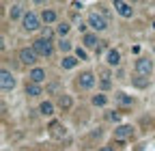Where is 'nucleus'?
Returning a JSON list of instances; mask_svg holds the SVG:
<instances>
[{
    "label": "nucleus",
    "instance_id": "nucleus-1",
    "mask_svg": "<svg viewBox=\"0 0 155 151\" xmlns=\"http://www.w3.org/2000/svg\"><path fill=\"white\" fill-rule=\"evenodd\" d=\"M30 48L37 52L39 59H50V56L54 54V43H52V39H45V37H39V39H35Z\"/></svg>",
    "mask_w": 155,
    "mask_h": 151
},
{
    "label": "nucleus",
    "instance_id": "nucleus-2",
    "mask_svg": "<svg viewBox=\"0 0 155 151\" xmlns=\"http://www.w3.org/2000/svg\"><path fill=\"white\" fill-rule=\"evenodd\" d=\"M86 24L93 28V32H104L108 28V20H106L99 11H91L88 17H86Z\"/></svg>",
    "mask_w": 155,
    "mask_h": 151
},
{
    "label": "nucleus",
    "instance_id": "nucleus-3",
    "mask_svg": "<svg viewBox=\"0 0 155 151\" xmlns=\"http://www.w3.org/2000/svg\"><path fill=\"white\" fill-rule=\"evenodd\" d=\"M22 28L26 32H37L41 28V15H37L35 11H26L24 20H22Z\"/></svg>",
    "mask_w": 155,
    "mask_h": 151
},
{
    "label": "nucleus",
    "instance_id": "nucleus-4",
    "mask_svg": "<svg viewBox=\"0 0 155 151\" xmlns=\"http://www.w3.org/2000/svg\"><path fill=\"white\" fill-rule=\"evenodd\" d=\"M95 84H97V78L93 71H82L75 78V89H80V91H91Z\"/></svg>",
    "mask_w": 155,
    "mask_h": 151
},
{
    "label": "nucleus",
    "instance_id": "nucleus-5",
    "mask_svg": "<svg viewBox=\"0 0 155 151\" xmlns=\"http://www.w3.org/2000/svg\"><path fill=\"white\" fill-rule=\"evenodd\" d=\"M134 67H136V73H138V76H147V78H149V76L153 73V59H151V56H138V59H136V63H134Z\"/></svg>",
    "mask_w": 155,
    "mask_h": 151
},
{
    "label": "nucleus",
    "instance_id": "nucleus-6",
    "mask_svg": "<svg viewBox=\"0 0 155 151\" xmlns=\"http://www.w3.org/2000/svg\"><path fill=\"white\" fill-rule=\"evenodd\" d=\"M0 86H2V93H11L17 86V80H15L13 71H9V69L0 71Z\"/></svg>",
    "mask_w": 155,
    "mask_h": 151
},
{
    "label": "nucleus",
    "instance_id": "nucleus-7",
    "mask_svg": "<svg viewBox=\"0 0 155 151\" xmlns=\"http://www.w3.org/2000/svg\"><path fill=\"white\" fill-rule=\"evenodd\" d=\"M17 59H19V63H22V65H37L39 56H37V52H35L32 48H19Z\"/></svg>",
    "mask_w": 155,
    "mask_h": 151
},
{
    "label": "nucleus",
    "instance_id": "nucleus-8",
    "mask_svg": "<svg viewBox=\"0 0 155 151\" xmlns=\"http://www.w3.org/2000/svg\"><path fill=\"white\" fill-rule=\"evenodd\" d=\"M134 125H129V123H121V125H116L114 127V140H127V138H131L134 136Z\"/></svg>",
    "mask_w": 155,
    "mask_h": 151
},
{
    "label": "nucleus",
    "instance_id": "nucleus-9",
    "mask_svg": "<svg viewBox=\"0 0 155 151\" xmlns=\"http://www.w3.org/2000/svg\"><path fill=\"white\" fill-rule=\"evenodd\" d=\"M114 11L119 13L121 17H125V20L134 17V5L131 2H125V0H114Z\"/></svg>",
    "mask_w": 155,
    "mask_h": 151
},
{
    "label": "nucleus",
    "instance_id": "nucleus-10",
    "mask_svg": "<svg viewBox=\"0 0 155 151\" xmlns=\"http://www.w3.org/2000/svg\"><path fill=\"white\" fill-rule=\"evenodd\" d=\"M101 45V39L97 37V32H86V35H82V48L84 50H95L97 52V48Z\"/></svg>",
    "mask_w": 155,
    "mask_h": 151
},
{
    "label": "nucleus",
    "instance_id": "nucleus-11",
    "mask_svg": "<svg viewBox=\"0 0 155 151\" xmlns=\"http://www.w3.org/2000/svg\"><path fill=\"white\" fill-rule=\"evenodd\" d=\"M48 129H50V136H52L54 140H63V138L67 136V127H65L61 121H52V123L48 125Z\"/></svg>",
    "mask_w": 155,
    "mask_h": 151
},
{
    "label": "nucleus",
    "instance_id": "nucleus-12",
    "mask_svg": "<svg viewBox=\"0 0 155 151\" xmlns=\"http://www.w3.org/2000/svg\"><path fill=\"white\" fill-rule=\"evenodd\" d=\"M106 65L112 67V69H119L121 67V52L116 50V48H110L106 52Z\"/></svg>",
    "mask_w": 155,
    "mask_h": 151
},
{
    "label": "nucleus",
    "instance_id": "nucleus-13",
    "mask_svg": "<svg viewBox=\"0 0 155 151\" xmlns=\"http://www.w3.org/2000/svg\"><path fill=\"white\" fill-rule=\"evenodd\" d=\"M28 82L43 86V82H45V69H43V67H32V69L28 71Z\"/></svg>",
    "mask_w": 155,
    "mask_h": 151
},
{
    "label": "nucleus",
    "instance_id": "nucleus-14",
    "mask_svg": "<svg viewBox=\"0 0 155 151\" xmlns=\"http://www.w3.org/2000/svg\"><path fill=\"white\" fill-rule=\"evenodd\" d=\"M28 9H24L22 2H13L11 9H9V20L11 22H17V20H24V15H26Z\"/></svg>",
    "mask_w": 155,
    "mask_h": 151
},
{
    "label": "nucleus",
    "instance_id": "nucleus-15",
    "mask_svg": "<svg viewBox=\"0 0 155 151\" xmlns=\"http://www.w3.org/2000/svg\"><path fill=\"white\" fill-rule=\"evenodd\" d=\"M114 99H116V104L123 106V108L134 106V97H131V95H127L125 91H116V93H114Z\"/></svg>",
    "mask_w": 155,
    "mask_h": 151
},
{
    "label": "nucleus",
    "instance_id": "nucleus-16",
    "mask_svg": "<svg viewBox=\"0 0 155 151\" xmlns=\"http://www.w3.org/2000/svg\"><path fill=\"white\" fill-rule=\"evenodd\" d=\"M56 106L61 108L63 112H69V110L73 108V97H71V95H67V93H63V95L56 99Z\"/></svg>",
    "mask_w": 155,
    "mask_h": 151
},
{
    "label": "nucleus",
    "instance_id": "nucleus-17",
    "mask_svg": "<svg viewBox=\"0 0 155 151\" xmlns=\"http://www.w3.org/2000/svg\"><path fill=\"white\" fill-rule=\"evenodd\" d=\"M41 22H43L45 26L56 24V22H58V13H56L54 9H43V11H41Z\"/></svg>",
    "mask_w": 155,
    "mask_h": 151
},
{
    "label": "nucleus",
    "instance_id": "nucleus-18",
    "mask_svg": "<svg viewBox=\"0 0 155 151\" xmlns=\"http://www.w3.org/2000/svg\"><path fill=\"white\" fill-rule=\"evenodd\" d=\"M24 93L28 97H39V95H43V86L41 84H32V82H26V89Z\"/></svg>",
    "mask_w": 155,
    "mask_h": 151
},
{
    "label": "nucleus",
    "instance_id": "nucleus-19",
    "mask_svg": "<svg viewBox=\"0 0 155 151\" xmlns=\"http://www.w3.org/2000/svg\"><path fill=\"white\" fill-rule=\"evenodd\" d=\"M54 110H56V106H54L50 99H45V102L39 104V115H41V117H52Z\"/></svg>",
    "mask_w": 155,
    "mask_h": 151
},
{
    "label": "nucleus",
    "instance_id": "nucleus-20",
    "mask_svg": "<svg viewBox=\"0 0 155 151\" xmlns=\"http://www.w3.org/2000/svg\"><path fill=\"white\" fill-rule=\"evenodd\" d=\"M78 63H80V61L75 59V54H69V56H63L61 67H63V69H75V67H78Z\"/></svg>",
    "mask_w": 155,
    "mask_h": 151
},
{
    "label": "nucleus",
    "instance_id": "nucleus-21",
    "mask_svg": "<svg viewBox=\"0 0 155 151\" xmlns=\"http://www.w3.org/2000/svg\"><path fill=\"white\" fill-rule=\"evenodd\" d=\"M91 104L95 108H104V106H108V95H106V93H97V95L91 97Z\"/></svg>",
    "mask_w": 155,
    "mask_h": 151
},
{
    "label": "nucleus",
    "instance_id": "nucleus-22",
    "mask_svg": "<svg viewBox=\"0 0 155 151\" xmlns=\"http://www.w3.org/2000/svg\"><path fill=\"white\" fill-rule=\"evenodd\" d=\"M149 82H151V80L147 78V76H138V73H136L134 78H131V84H134L136 89H140V91H142V89H147V86H149Z\"/></svg>",
    "mask_w": 155,
    "mask_h": 151
},
{
    "label": "nucleus",
    "instance_id": "nucleus-23",
    "mask_svg": "<svg viewBox=\"0 0 155 151\" xmlns=\"http://www.w3.org/2000/svg\"><path fill=\"white\" fill-rule=\"evenodd\" d=\"M69 30H71V24H69V22H58V26H56V35H58V39H67Z\"/></svg>",
    "mask_w": 155,
    "mask_h": 151
},
{
    "label": "nucleus",
    "instance_id": "nucleus-24",
    "mask_svg": "<svg viewBox=\"0 0 155 151\" xmlns=\"http://www.w3.org/2000/svg\"><path fill=\"white\" fill-rule=\"evenodd\" d=\"M56 45H58V50H61L65 56H69V52H71V50H75V48H73V43H71L69 39H58V43H56Z\"/></svg>",
    "mask_w": 155,
    "mask_h": 151
},
{
    "label": "nucleus",
    "instance_id": "nucleus-25",
    "mask_svg": "<svg viewBox=\"0 0 155 151\" xmlns=\"http://www.w3.org/2000/svg\"><path fill=\"white\" fill-rule=\"evenodd\" d=\"M45 93H48V95H58V97L63 95V91H61V84H58V82H50V84L45 86Z\"/></svg>",
    "mask_w": 155,
    "mask_h": 151
},
{
    "label": "nucleus",
    "instance_id": "nucleus-26",
    "mask_svg": "<svg viewBox=\"0 0 155 151\" xmlns=\"http://www.w3.org/2000/svg\"><path fill=\"white\" fill-rule=\"evenodd\" d=\"M73 52H75V59H78V61H88V52H86L84 48H75Z\"/></svg>",
    "mask_w": 155,
    "mask_h": 151
},
{
    "label": "nucleus",
    "instance_id": "nucleus-27",
    "mask_svg": "<svg viewBox=\"0 0 155 151\" xmlns=\"http://www.w3.org/2000/svg\"><path fill=\"white\" fill-rule=\"evenodd\" d=\"M112 78V71L110 69H101V80H110Z\"/></svg>",
    "mask_w": 155,
    "mask_h": 151
},
{
    "label": "nucleus",
    "instance_id": "nucleus-28",
    "mask_svg": "<svg viewBox=\"0 0 155 151\" xmlns=\"http://www.w3.org/2000/svg\"><path fill=\"white\" fill-rule=\"evenodd\" d=\"M97 151H116V147L114 145H104V147H99Z\"/></svg>",
    "mask_w": 155,
    "mask_h": 151
},
{
    "label": "nucleus",
    "instance_id": "nucleus-29",
    "mask_svg": "<svg viewBox=\"0 0 155 151\" xmlns=\"http://www.w3.org/2000/svg\"><path fill=\"white\" fill-rule=\"evenodd\" d=\"M99 86H101L104 91H108V89L112 86V82H110V80H101V82H99Z\"/></svg>",
    "mask_w": 155,
    "mask_h": 151
},
{
    "label": "nucleus",
    "instance_id": "nucleus-30",
    "mask_svg": "<svg viewBox=\"0 0 155 151\" xmlns=\"http://www.w3.org/2000/svg\"><path fill=\"white\" fill-rule=\"evenodd\" d=\"M110 117V121H114V123H119V115H116V112H112V115H108ZM121 125V123H119Z\"/></svg>",
    "mask_w": 155,
    "mask_h": 151
},
{
    "label": "nucleus",
    "instance_id": "nucleus-31",
    "mask_svg": "<svg viewBox=\"0 0 155 151\" xmlns=\"http://www.w3.org/2000/svg\"><path fill=\"white\" fill-rule=\"evenodd\" d=\"M71 7H73V9H82L84 5H82V2H71Z\"/></svg>",
    "mask_w": 155,
    "mask_h": 151
}]
</instances>
